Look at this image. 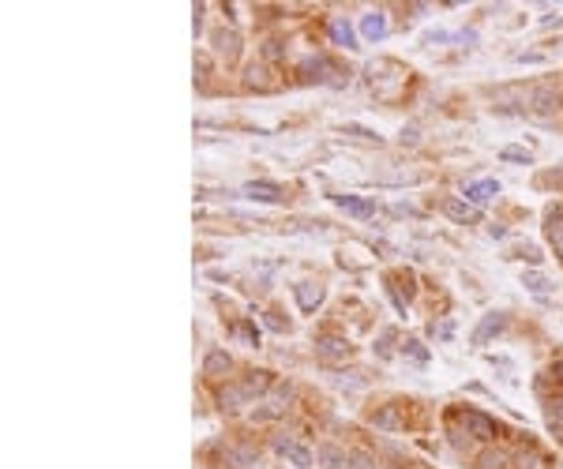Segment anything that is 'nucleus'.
Returning a JSON list of instances; mask_svg holds the SVG:
<instances>
[{"label":"nucleus","instance_id":"f257e3e1","mask_svg":"<svg viewBox=\"0 0 563 469\" xmlns=\"http://www.w3.org/2000/svg\"><path fill=\"white\" fill-rule=\"evenodd\" d=\"M274 451H278V454H286L289 462L300 465V469H308V465H312V451H308V447H300V443H293V440H286V435H278V440H274Z\"/></svg>","mask_w":563,"mask_h":469},{"label":"nucleus","instance_id":"f03ea898","mask_svg":"<svg viewBox=\"0 0 563 469\" xmlns=\"http://www.w3.org/2000/svg\"><path fill=\"white\" fill-rule=\"evenodd\" d=\"M462 424H465L473 435H477V440H492V435H496V421H489V417L477 413V409H465V413H462Z\"/></svg>","mask_w":563,"mask_h":469},{"label":"nucleus","instance_id":"7ed1b4c3","mask_svg":"<svg viewBox=\"0 0 563 469\" xmlns=\"http://www.w3.org/2000/svg\"><path fill=\"white\" fill-rule=\"evenodd\" d=\"M293 297H297V304H300L305 312H316L319 300H323V286H316V282H297V286H293Z\"/></svg>","mask_w":563,"mask_h":469},{"label":"nucleus","instance_id":"20e7f679","mask_svg":"<svg viewBox=\"0 0 563 469\" xmlns=\"http://www.w3.org/2000/svg\"><path fill=\"white\" fill-rule=\"evenodd\" d=\"M556 105H559V94H556V91H548V86H537V91H529V113L548 117Z\"/></svg>","mask_w":563,"mask_h":469},{"label":"nucleus","instance_id":"39448f33","mask_svg":"<svg viewBox=\"0 0 563 469\" xmlns=\"http://www.w3.org/2000/svg\"><path fill=\"white\" fill-rule=\"evenodd\" d=\"M230 353H222V349H211L207 353V361H203V376H211V379H222V376H230Z\"/></svg>","mask_w":563,"mask_h":469},{"label":"nucleus","instance_id":"423d86ee","mask_svg":"<svg viewBox=\"0 0 563 469\" xmlns=\"http://www.w3.org/2000/svg\"><path fill=\"white\" fill-rule=\"evenodd\" d=\"M244 195H248V199H256V203H282V188H278V184H267V180L244 184Z\"/></svg>","mask_w":563,"mask_h":469},{"label":"nucleus","instance_id":"0eeeda50","mask_svg":"<svg viewBox=\"0 0 563 469\" xmlns=\"http://www.w3.org/2000/svg\"><path fill=\"white\" fill-rule=\"evenodd\" d=\"M225 462L233 469H259V454L252 447H225Z\"/></svg>","mask_w":563,"mask_h":469},{"label":"nucleus","instance_id":"6e6552de","mask_svg":"<svg viewBox=\"0 0 563 469\" xmlns=\"http://www.w3.org/2000/svg\"><path fill=\"white\" fill-rule=\"evenodd\" d=\"M334 203H338L345 214H357V218H372L376 214V206L368 199H357V195H334Z\"/></svg>","mask_w":563,"mask_h":469},{"label":"nucleus","instance_id":"1a4fd4ad","mask_svg":"<svg viewBox=\"0 0 563 469\" xmlns=\"http://www.w3.org/2000/svg\"><path fill=\"white\" fill-rule=\"evenodd\" d=\"M361 34H364L368 41H380V38L387 34V19H383V12H368V15L361 19Z\"/></svg>","mask_w":563,"mask_h":469},{"label":"nucleus","instance_id":"9d476101","mask_svg":"<svg viewBox=\"0 0 563 469\" xmlns=\"http://www.w3.org/2000/svg\"><path fill=\"white\" fill-rule=\"evenodd\" d=\"M319 462H323V469H345V465H350V458H345L342 447L323 443V447H319Z\"/></svg>","mask_w":563,"mask_h":469},{"label":"nucleus","instance_id":"9b49d317","mask_svg":"<svg viewBox=\"0 0 563 469\" xmlns=\"http://www.w3.org/2000/svg\"><path fill=\"white\" fill-rule=\"evenodd\" d=\"M443 211H447V218H454V222H477V218H481L477 206L458 203V199H447V203H443Z\"/></svg>","mask_w":563,"mask_h":469},{"label":"nucleus","instance_id":"f8f14e48","mask_svg":"<svg viewBox=\"0 0 563 469\" xmlns=\"http://www.w3.org/2000/svg\"><path fill=\"white\" fill-rule=\"evenodd\" d=\"M492 195H500V184L496 180H481V184H470V188H465V199H473V203H489Z\"/></svg>","mask_w":563,"mask_h":469},{"label":"nucleus","instance_id":"ddd939ff","mask_svg":"<svg viewBox=\"0 0 563 469\" xmlns=\"http://www.w3.org/2000/svg\"><path fill=\"white\" fill-rule=\"evenodd\" d=\"M331 41H334V46L353 49V27L345 23V19H331Z\"/></svg>","mask_w":563,"mask_h":469},{"label":"nucleus","instance_id":"4468645a","mask_svg":"<svg viewBox=\"0 0 563 469\" xmlns=\"http://www.w3.org/2000/svg\"><path fill=\"white\" fill-rule=\"evenodd\" d=\"M218 402H222V409H241L244 402H248V390H244V387H225Z\"/></svg>","mask_w":563,"mask_h":469},{"label":"nucleus","instance_id":"2eb2a0df","mask_svg":"<svg viewBox=\"0 0 563 469\" xmlns=\"http://www.w3.org/2000/svg\"><path fill=\"white\" fill-rule=\"evenodd\" d=\"M500 326H503V315H500V312H496V315H489V319H484V323L477 326V334H473V342H477V345H484V342H489V334H496V331H500Z\"/></svg>","mask_w":563,"mask_h":469},{"label":"nucleus","instance_id":"dca6fc26","mask_svg":"<svg viewBox=\"0 0 563 469\" xmlns=\"http://www.w3.org/2000/svg\"><path fill=\"white\" fill-rule=\"evenodd\" d=\"M316 349H319L323 357H345V353H350V345H345L342 338H319Z\"/></svg>","mask_w":563,"mask_h":469},{"label":"nucleus","instance_id":"f3484780","mask_svg":"<svg viewBox=\"0 0 563 469\" xmlns=\"http://www.w3.org/2000/svg\"><path fill=\"white\" fill-rule=\"evenodd\" d=\"M372 424H376V428H398V424H402V417H398L395 406H387V409H380V413L372 417Z\"/></svg>","mask_w":563,"mask_h":469},{"label":"nucleus","instance_id":"a211bd4d","mask_svg":"<svg viewBox=\"0 0 563 469\" xmlns=\"http://www.w3.org/2000/svg\"><path fill=\"white\" fill-rule=\"evenodd\" d=\"M507 465V454L503 451H484L477 458V469H503Z\"/></svg>","mask_w":563,"mask_h":469},{"label":"nucleus","instance_id":"6ab92c4d","mask_svg":"<svg viewBox=\"0 0 563 469\" xmlns=\"http://www.w3.org/2000/svg\"><path fill=\"white\" fill-rule=\"evenodd\" d=\"M522 286H526L529 293H541V297H545V293H552V282H548L545 275H526Z\"/></svg>","mask_w":563,"mask_h":469},{"label":"nucleus","instance_id":"aec40b11","mask_svg":"<svg viewBox=\"0 0 563 469\" xmlns=\"http://www.w3.org/2000/svg\"><path fill=\"white\" fill-rule=\"evenodd\" d=\"M345 469H376V465H372V454H364V451L350 454V465H345Z\"/></svg>","mask_w":563,"mask_h":469},{"label":"nucleus","instance_id":"412c9836","mask_svg":"<svg viewBox=\"0 0 563 469\" xmlns=\"http://www.w3.org/2000/svg\"><path fill=\"white\" fill-rule=\"evenodd\" d=\"M548 424L556 432H563V402H552V413H548Z\"/></svg>","mask_w":563,"mask_h":469},{"label":"nucleus","instance_id":"4be33fe9","mask_svg":"<svg viewBox=\"0 0 563 469\" xmlns=\"http://www.w3.org/2000/svg\"><path fill=\"white\" fill-rule=\"evenodd\" d=\"M503 158H507V161H526V166H529V150H518V147H507Z\"/></svg>","mask_w":563,"mask_h":469},{"label":"nucleus","instance_id":"5701e85b","mask_svg":"<svg viewBox=\"0 0 563 469\" xmlns=\"http://www.w3.org/2000/svg\"><path fill=\"white\" fill-rule=\"evenodd\" d=\"M406 349H409V353H413V357H417V361H425V357H428V353H425V349H420V342H406Z\"/></svg>","mask_w":563,"mask_h":469},{"label":"nucleus","instance_id":"b1692460","mask_svg":"<svg viewBox=\"0 0 563 469\" xmlns=\"http://www.w3.org/2000/svg\"><path fill=\"white\" fill-rule=\"evenodd\" d=\"M552 244H556V252L563 256V229H552Z\"/></svg>","mask_w":563,"mask_h":469},{"label":"nucleus","instance_id":"393cba45","mask_svg":"<svg viewBox=\"0 0 563 469\" xmlns=\"http://www.w3.org/2000/svg\"><path fill=\"white\" fill-rule=\"evenodd\" d=\"M267 326H270V331H286V323H282V319H274V312L267 315Z\"/></svg>","mask_w":563,"mask_h":469},{"label":"nucleus","instance_id":"a878e982","mask_svg":"<svg viewBox=\"0 0 563 469\" xmlns=\"http://www.w3.org/2000/svg\"><path fill=\"white\" fill-rule=\"evenodd\" d=\"M552 376H556V379H559V383H563V361H559L556 368H552Z\"/></svg>","mask_w":563,"mask_h":469}]
</instances>
